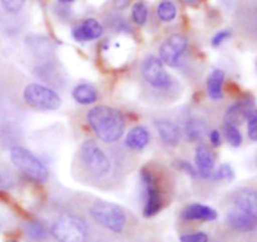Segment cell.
<instances>
[{
	"instance_id": "obj_38",
	"label": "cell",
	"mask_w": 257,
	"mask_h": 242,
	"mask_svg": "<svg viewBox=\"0 0 257 242\" xmlns=\"http://www.w3.org/2000/svg\"><path fill=\"white\" fill-rule=\"evenodd\" d=\"M13 242H15V241H13Z\"/></svg>"
},
{
	"instance_id": "obj_12",
	"label": "cell",
	"mask_w": 257,
	"mask_h": 242,
	"mask_svg": "<svg viewBox=\"0 0 257 242\" xmlns=\"http://www.w3.org/2000/svg\"><path fill=\"white\" fill-rule=\"evenodd\" d=\"M255 99L251 95L243 97L233 102L230 107L226 109L223 119H225V125H232V126H240L242 125L245 120H247L248 115L251 114L253 109H255Z\"/></svg>"
},
{
	"instance_id": "obj_10",
	"label": "cell",
	"mask_w": 257,
	"mask_h": 242,
	"mask_svg": "<svg viewBox=\"0 0 257 242\" xmlns=\"http://www.w3.org/2000/svg\"><path fill=\"white\" fill-rule=\"evenodd\" d=\"M237 24L245 37L257 44V2L250 0L237 10Z\"/></svg>"
},
{
	"instance_id": "obj_8",
	"label": "cell",
	"mask_w": 257,
	"mask_h": 242,
	"mask_svg": "<svg viewBox=\"0 0 257 242\" xmlns=\"http://www.w3.org/2000/svg\"><path fill=\"white\" fill-rule=\"evenodd\" d=\"M141 72H142L143 79L153 89L160 90V92H167L172 88L173 78L166 72L165 64L161 62L160 58L155 57V55L146 57L142 63Z\"/></svg>"
},
{
	"instance_id": "obj_27",
	"label": "cell",
	"mask_w": 257,
	"mask_h": 242,
	"mask_svg": "<svg viewBox=\"0 0 257 242\" xmlns=\"http://www.w3.org/2000/svg\"><path fill=\"white\" fill-rule=\"evenodd\" d=\"M247 136L252 142H257V108L251 112L247 118Z\"/></svg>"
},
{
	"instance_id": "obj_20",
	"label": "cell",
	"mask_w": 257,
	"mask_h": 242,
	"mask_svg": "<svg viewBox=\"0 0 257 242\" xmlns=\"http://www.w3.org/2000/svg\"><path fill=\"white\" fill-rule=\"evenodd\" d=\"M208 133L207 123L200 118H191L185 123L183 136L188 142H198Z\"/></svg>"
},
{
	"instance_id": "obj_28",
	"label": "cell",
	"mask_w": 257,
	"mask_h": 242,
	"mask_svg": "<svg viewBox=\"0 0 257 242\" xmlns=\"http://www.w3.org/2000/svg\"><path fill=\"white\" fill-rule=\"evenodd\" d=\"M181 242H210V236L202 231L197 232H187L180 236Z\"/></svg>"
},
{
	"instance_id": "obj_31",
	"label": "cell",
	"mask_w": 257,
	"mask_h": 242,
	"mask_svg": "<svg viewBox=\"0 0 257 242\" xmlns=\"http://www.w3.org/2000/svg\"><path fill=\"white\" fill-rule=\"evenodd\" d=\"M175 166L177 167V170L182 171V172H185L186 175H188L190 177H192V178L197 177V171H196V168L193 167L191 163H188L187 161L176 160L175 161Z\"/></svg>"
},
{
	"instance_id": "obj_21",
	"label": "cell",
	"mask_w": 257,
	"mask_h": 242,
	"mask_svg": "<svg viewBox=\"0 0 257 242\" xmlns=\"http://www.w3.org/2000/svg\"><path fill=\"white\" fill-rule=\"evenodd\" d=\"M72 97L79 104L90 105L98 100V92L93 85L88 83H80L73 88Z\"/></svg>"
},
{
	"instance_id": "obj_26",
	"label": "cell",
	"mask_w": 257,
	"mask_h": 242,
	"mask_svg": "<svg viewBox=\"0 0 257 242\" xmlns=\"http://www.w3.org/2000/svg\"><path fill=\"white\" fill-rule=\"evenodd\" d=\"M212 178L216 181H226V182H231L235 178V171L227 163L218 166V168H215L213 171Z\"/></svg>"
},
{
	"instance_id": "obj_6",
	"label": "cell",
	"mask_w": 257,
	"mask_h": 242,
	"mask_svg": "<svg viewBox=\"0 0 257 242\" xmlns=\"http://www.w3.org/2000/svg\"><path fill=\"white\" fill-rule=\"evenodd\" d=\"M79 158L83 167L94 177H104L110 172L112 163L107 153L94 140H85L80 145Z\"/></svg>"
},
{
	"instance_id": "obj_32",
	"label": "cell",
	"mask_w": 257,
	"mask_h": 242,
	"mask_svg": "<svg viewBox=\"0 0 257 242\" xmlns=\"http://www.w3.org/2000/svg\"><path fill=\"white\" fill-rule=\"evenodd\" d=\"M15 186L14 177L9 172L0 171V190H9Z\"/></svg>"
},
{
	"instance_id": "obj_34",
	"label": "cell",
	"mask_w": 257,
	"mask_h": 242,
	"mask_svg": "<svg viewBox=\"0 0 257 242\" xmlns=\"http://www.w3.org/2000/svg\"><path fill=\"white\" fill-rule=\"evenodd\" d=\"M130 3L131 0H114L113 4H114V7L117 9H124V8H127L130 5Z\"/></svg>"
},
{
	"instance_id": "obj_1",
	"label": "cell",
	"mask_w": 257,
	"mask_h": 242,
	"mask_svg": "<svg viewBox=\"0 0 257 242\" xmlns=\"http://www.w3.org/2000/svg\"><path fill=\"white\" fill-rule=\"evenodd\" d=\"M87 122L95 137L104 143H115L125 131V118L117 108L95 105L87 113Z\"/></svg>"
},
{
	"instance_id": "obj_30",
	"label": "cell",
	"mask_w": 257,
	"mask_h": 242,
	"mask_svg": "<svg viewBox=\"0 0 257 242\" xmlns=\"http://www.w3.org/2000/svg\"><path fill=\"white\" fill-rule=\"evenodd\" d=\"M231 37H232V32H231V30L228 29L220 30V32H217L215 35H213L212 40H211V44H212V47L218 48L220 45H222L223 43L227 42Z\"/></svg>"
},
{
	"instance_id": "obj_35",
	"label": "cell",
	"mask_w": 257,
	"mask_h": 242,
	"mask_svg": "<svg viewBox=\"0 0 257 242\" xmlns=\"http://www.w3.org/2000/svg\"><path fill=\"white\" fill-rule=\"evenodd\" d=\"M200 2V0H186V3L190 5H193V4H197V3Z\"/></svg>"
},
{
	"instance_id": "obj_36",
	"label": "cell",
	"mask_w": 257,
	"mask_h": 242,
	"mask_svg": "<svg viewBox=\"0 0 257 242\" xmlns=\"http://www.w3.org/2000/svg\"><path fill=\"white\" fill-rule=\"evenodd\" d=\"M60 3H63V4H69V3L74 2V0H59Z\"/></svg>"
},
{
	"instance_id": "obj_33",
	"label": "cell",
	"mask_w": 257,
	"mask_h": 242,
	"mask_svg": "<svg viewBox=\"0 0 257 242\" xmlns=\"http://www.w3.org/2000/svg\"><path fill=\"white\" fill-rule=\"evenodd\" d=\"M208 140H210V143L213 147H220L222 145V136H221V132L218 130L210 131V133H208Z\"/></svg>"
},
{
	"instance_id": "obj_9",
	"label": "cell",
	"mask_w": 257,
	"mask_h": 242,
	"mask_svg": "<svg viewBox=\"0 0 257 242\" xmlns=\"http://www.w3.org/2000/svg\"><path fill=\"white\" fill-rule=\"evenodd\" d=\"M188 50V39L182 34L168 37L160 47V59L163 64L178 68L185 62Z\"/></svg>"
},
{
	"instance_id": "obj_4",
	"label": "cell",
	"mask_w": 257,
	"mask_h": 242,
	"mask_svg": "<svg viewBox=\"0 0 257 242\" xmlns=\"http://www.w3.org/2000/svg\"><path fill=\"white\" fill-rule=\"evenodd\" d=\"M141 185H142L143 197V216L146 218L155 217L162 211L165 206V196H163L162 186L157 176L148 167L141 170Z\"/></svg>"
},
{
	"instance_id": "obj_7",
	"label": "cell",
	"mask_w": 257,
	"mask_h": 242,
	"mask_svg": "<svg viewBox=\"0 0 257 242\" xmlns=\"http://www.w3.org/2000/svg\"><path fill=\"white\" fill-rule=\"evenodd\" d=\"M23 98L29 107L39 110H57L62 105V98L44 84L30 83L23 90Z\"/></svg>"
},
{
	"instance_id": "obj_3",
	"label": "cell",
	"mask_w": 257,
	"mask_h": 242,
	"mask_svg": "<svg viewBox=\"0 0 257 242\" xmlns=\"http://www.w3.org/2000/svg\"><path fill=\"white\" fill-rule=\"evenodd\" d=\"M55 242H89V227L82 217L73 213L57 216L49 228Z\"/></svg>"
},
{
	"instance_id": "obj_2",
	"label": "cell",
	"mask_w": 257,
	"mask_h": 242,
	"mask_svg": "<svg viewBox=\"0 0 257 242\" xmlns=\"http://www.w3.org/2000/svg\"><path fill=\"white\" fill-rule=\"evenodd\" d=\"M89 216L99 227L109 232L120 235L128 227V215L115 203L97 200L89 207Z\"/></svg>"
},
{
	"instance_id": "obj_17",
	"label": "cell",
	"mask_w": 257,
	"mask_h": 242,
	"mask_svg": "<svg viewBox=\"0 0 257 242\" xmlns=\"http://www.w3.org/2000/svg\"><path fill=\"white\" fill-rule=\"evenodd\" d=\"M104 33V28L98 20L89 18L85 19L82 24L73 28L72 37L77 42H90V40L99 39Z\"/></svg>"
},
{
	"instance_id": "obj_29",
	"label": "cell",
	"mask_w": 257,
	"mask_h": 242,
	"mask_svg": "<svg viewBox=\"0 0 257 242\" xmlns=\"http://www.w3.org/2000/svg\"><path fill=\"white\" fill-rule=\"evenodd\" d=\"M27 0H0L2 7L4 8L5 12L10 13V14H15V13L20 12L22 8L24 7Z\"/></svg>"
},
{
	"instance_id": "obj_37",
	"label": "cell",
	"mask_w": 257,
	"mask_h": 242,
	"mask_svg": "<svg viewBox=\"0 0 257 242\" xmlns=\"http://www.w3.org/2000/svg\"><path fill=\"white\" fill-rule=\"evenodd\" d=\"M255 163H256V166H257V156H256V160H255Z\"/></svg>"
},
{
	"instance_id": "obj_13",
	"label": "cell",
	"mask_w": 257,
	"mask_h": 242,
	"mask_svg": "<svg viewBox=\"0 0 257 242\" xmlns=\"http://www.w3.org/2000/svg\"><path fill=\"white\" fill-rule=\"evenodd\" d=\"M232 207L250 213L257 217V187L243 186L232 191L230 196Z\"/></svg>"
},
{
	"instance_id": "obj_18",
	"label": "cell",
	"mask_w": 257,
	"mask_h": 242,
	"mask_svg": "<svg viewBox=\"0 0 257 242\" xmlns=\"http://www.w3.org/2000/svg\"><path fill=\"white\" fill-rule=\"evenodd\" d=\"M150 142L151 133L143 126H136V127L131 128L124 138L125 146H127V148H130L132 151L145 150Z\"/></svg>"
},
{
	"instance_id": "obj_15",
	"label": "cell",
	"mask_w": 257,
	"mask_h": 242,
	"mask_svg": "<svg viewBox=\"0 0 257 242\" xmlns=\"http://www.w3.org/2000/svg\"><path fill=\"white\" fill-rule=\"evenodd\" d=\"M155 127L161 142L166 147L175 148L180 145L182 132H181V128L173 120L167 119V118H160L155 122Z\"/></svg>"
},
{
	"instance_id": "obj_25",
	"label": "cell",
	"mask_w": 257,
	"mask_h": 242,
	"mask_svg": "<svg viewBox=\"0 0 257 242\" xmlns=\"http://www.w3.org/2000/svg\"><path fill=\"white\" fill-rule=\"evenodd\" d=\"M132 19L137 25H145L148 19V8L143 2H137L132 8Z\"/></svg>"
},
{
	"instance_id": "obj_5",
	"label": "cell",
	"mask_w": 257,
	"mask_h": 242,
	"mask_svg": "<svg viewBox=\"0 0 257 242\" xmlns=\"http://www.w3.org/2000/svg\"><path fill=\"white\" fill-rule=\"evenodd\" d=\"M10 160L20 172L37 182H47L49 178V172L42 161L23 146L17 145L10 148Z\"/></svg>"
},
{
	"instance_id": "obj_11",
	"label": "cell",
	"mask_w": 257,
	"mask_h": 242,
	"mask_svg": "<svg viewBox=\"0 0 257 242\" xmlns=\"http://www.w3.org/2000/svg\"><path fill=\"white\" fill-rule=\"evenodd\" d=\"M225 222L230 230L240 235H248L257 231V217L235 207L226 213Z\"/></svg>"
},
{
	"instance_id": "obj_16",
	"label": "cell",
	"mask_w": 257,
	"mask_h": 242,
	"mask_svg": "<svg viewBox=\"0 0 257 242\" xmlns=\"http://www.w3.org/2000/svg\"><path fill=\"white\" fill-rule=\"evenodd\" d=\"M218 217V213L211 206L202 203H191L181 211V218L187 222L200 221V222H212Z\"/></svg>"
},
{
	"instance_id": "obj_22",
	"label": "cell",
	"mask_w": 257,
	"mask_h": 242,
	"mask_svg": "<svg viewBox=\"0 0 257 242\" xmlns=\"http://www.w3.org/2000/svg\"><path fill=\"white\" fill-rule=\"evenodd\" d=\"M24 235L30 242H45L49 237L47 227L39 221H28L24 225Z\"/></svg>"
},
{
	"instance_id": "obj_24",
	"label": "cell",
	"mask_w": 257,
	"mask_h": 242,
	"mask_svg": "<svg viewBox=\"0 0 257 242\" xmlns=\"http://www.w3.org/2000/svg\"><path fill=\"white\" fill-rule=\"evenodd\" d=\"M223 132H225V138L227 140L228 145L233 148L241 147L243 142L242 133H241L240 128L237 126L232 125H225L223 126Z\"/></svg>"
},
{
	"instance_id": "obj_14",
	"label": "cell",
	"mask_w": 257,
	"mask_h": 242,
	"mask_svg": "<svg viewBox=\"0 0 257 242\" xmlns=\"http://www.w3.org/2000/svg\"><path fill=\"white\" fill-rule=\"evenodd\" d=\"M196 171L202 180H211L215 171L216 157L213 151L206 145H198L195 152Z\"/></svg>"
},
{
	"instance_id": "obj_19",
	"label": "cell",
	"mask_w": 257,
	"mask_h": 242,
	"mask_svg": "<svg viewBox=\"0 0 257 242\" xmlns=\"http://www.w3.org/2000/svg\"><path fill=\"white\" fill-rule=\"evenodd\" d=\"M226 74L222 69L212 70L206 82L208 97L212 100H222L223 99V84H225Z\"/></svg>"
},
{
	"instance_id": "obj_23",
	"label": "cell",
	"mask_w": 257,
	"mask_h": 242,
	"mask_svg": "<svg viewBox=\"0 0 257 242\" xmlns=\"http://www.w3.org/2000/svg\"><path fill=\"white\" fill-rule=\"evenodd\" d=\"M157 17L165 23H170L177 17V8L170 0H163L157 7Z\"/></svg>"
}]
</instances>
